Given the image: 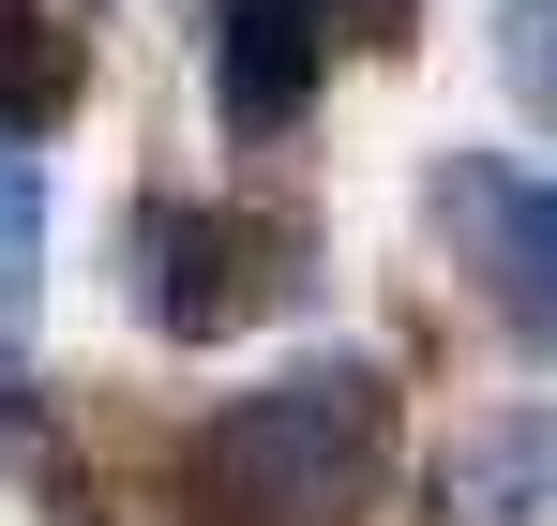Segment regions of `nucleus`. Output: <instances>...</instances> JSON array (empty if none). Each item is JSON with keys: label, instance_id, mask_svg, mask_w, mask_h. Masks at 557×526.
<instances>
[{"label": "nucleus", "instance_id": "f257e3e1", "mask_svg": "<svg viewBox=\"0 0 557 526\" xmlns=\"http://www.w3.org/2000/svg\"><path fill=\"white\" fill-rule=\"evenodd\" d=\"M392 376L362 347H317L257 376V391H226L182 451V526H347L376 512V481H392Z\"/></svg>", "mask_w": 557, "mask_h": 526}, {"label": "nucleus", "instance_id": "f03ea898", "mask_svg": "<svg viewBox=\"0 0 557 526\" xmlns=\"http://www.w3.org/2000/svg\"><path fill=\"white\" fill-rule=\"evenodd\" d=\"M272 301H301V211H257V196H166L136 211V316L166 347H226L257 331Z\"/></svg>", "mask_w": 557, "mask_h": 526}, {"label": "nucleus", "instance_id": "7ed1b4c3", "mask_svg": "<svg viewBox=\"0 0 557 526\" xmlns=\"http://www.w3.org/2000/svg\"><path fill=\"white\" fill-rule=\"evenodd\" d=\"M437 226H453L467 286L497 301V331L528 361H557V180L497 166V151H453V166H437Z\"/></svg>", "mask_w": 557, "mask_h": 526}, {"label": "nucleus", "instance_id": "20e7f679", "mask_svg": "<svg viewBox=\"0 0 557 526\" xmlns=\"http://www.w3.org/2000/svg\"><path fill=\"white\" fill-rule=\"evenodd\" d=\"M332 76V0H211V105L242 136H286Z\"/></svg>", "mask_w": 557, "mask_h": 526}, {"label": "nucleus", "instance_id": "39448f33", "mask_svg": "<svg viewBox=\"0 0 557 526\" xmlns=\"http://www.w3.org/2000/svg\"><path fill=\"white\" fill-rule=\"evenodd\" d=\"M437 512L453 526H543L557 512V406H512L437 466Z\"/></svg>", "mask_w": 557, "mask_h": 526}, {"label": "nucleus", "instance_id": "423d86ee", "mask_svg": "<svg viewBox=\"0 0 557 526\" xmlns=\"http://www.w3.org/2000/svg\"><path fill=\"white\" fill-rule=\"evenodd\" d=\"M76 90H91V46H76L46 0H0V136H46Z\"/></svg>", "mask_w": 557, "mask_h": 526}, {"label": "nucleus", "instance_id": "0eeeda50", "mask_svg": "<svg viewBox=\"0 0 557 526\" xmlns=\"http://www.w3.org/2000/svg\"><path fill=\"white\" fill-rule=\"evenodd\" d=\"M46 301V151L0 136V316Z\"/></svg>", "mask_w": 557, "mask_h": 526}, {"label": "nucleus", "instance_id": "6e6552de", "mask_svg": "<svg viewBox=\"0 0 557 526\" xmlns=\"http://www.w3.org/2000/svg\"><path fill=\"white\" fill-rule=\"evenodd\" d=\"M0 466H15L30 497H61V512H76V481H61V422H46V391H30L15 361H0ZM76 526H91V512H76Z\"/></svg>", "mask_w": 557, "mask_h": 526}, {"label": "nucleus", "instance_id": "1a4fd4ad", "mask_svg": "<svg viewBox=\"0 0 557 526\" xmlns=\"http://www.w3.org/2000/svg\"><path fill=\"white\" fill-rule=\"evenodd\" d=\"M497 76L528 90V121H557V0H497Z\"/></svg>", "mask_w": 557, "mask_h": 526}, {"label": "nucleus", "instance_id": "9d476101", "mask_svg": "<svg viewBox=\"0 0 557 526\" xmlns=\"http://www.w3.org/2000/svg\"><path fill=\"white\" fill-rule=\"evenodd\" d=\"M332 15H362V46H392V15H407V0H332Z\"/></svg>", "mask_w": 557, "mask_h": 526}]
</instances>
